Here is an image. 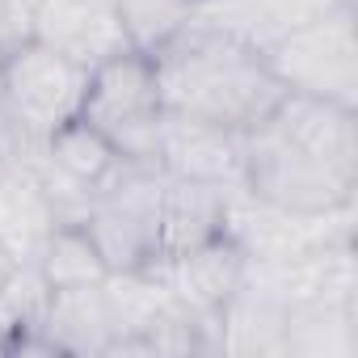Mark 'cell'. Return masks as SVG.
<instances>
[{
	"mask_svg": "<svg viewBox=\"0 0 358 358\" xmlns=\"http://www.w3.org/2000/svg\"><path fill=\"white\" fill-rule=\"evenodd\" d=\"M245 190L303 215L354 207L358 110L282 93V101L245 131Z\"/></svg>",
	"mask_w": 358,
	"mask_h": 358,
	"instance_id": "6da1fadb",
	"label": "cell"
},
{
	"mask_svg": "<svg viewBox=\"0 0 358 358\" xmlns=\"http://www.w3.org/2000/svg\"><path fill=\"white\" fill-rule=\"evenodd\" d=\"M152 72L169 114L220 122L232 131H253L287 93L262 51L199 17L152 51Z\"/></svg>",
	"mask_w": 358,
	"mask_h": 358,
	"instance_id": "7a4b0ae2",
	"label": "cell"
},
{
	"mask_svg": "<svg viewBox=\"0 0 358 358\" xmlns=\"http://www.w3.org/2000/svg\"><path fill=\"white\" fill-rule=\"evenodd\" d=\"M89 89V68L64 59L38 38L0 55V143L5 160H17L26 148H38L59 127L80 118Z\"/></svg>",
	"mask_w": 358,
	"mask_h": 358,
	"instance_id": "3957f363",
	"label": "cell"
},
{
	"mask_svg": "<svg viewBox=\"0 0 358 358\" xmlns=\"http://www.w3.org/2000/svg\"><path fill=\"white\" fill-rule=\"evenodd\" d=\"M164 97L152 72V55L122 51L89 72L80 101V122L93 127L122 160L156 164V143L164 127Z\"/></svg>",
	"mask_w": 358,
	"mask_h": 358,
	"instance_id": "277c9868",
	"label": "cell"
},
{
	"mask_svg": "<svg viewBox=\"0 0 358 358\" xmlns=\"http://www.w3.org/2000/svg\"><path fill=\"white\" fill-rule=\"evenodd\" d=\"M160 186L156 164L122 160L110 182H101L76 220L97 245L101 262L114 270H143L156 262V224H160Z\"/></svg>",
	"mask_w": 358,
	"mask_h": 358,
	"instance_id": "5b68a950",
	"label": "cell"
},
{
	"mask_svg": "<svg viewBox=\"0 0 358 358\" xmlns=\"http://www.w3.org/2000/svg\"><path fill=\"white\" fill-rule=\"evenodd\" d=\"M266 64L274 80L287 93L333 101L345 110H358V30H354V5H341L295 34H287L278 47L266 51Z\"/></svg>",
	"mask_w": 358,
	"mask_h": 358,
	"instance_id": "8992f818",
	"label": "cell"
},
{
	"mask_svg": "<svg viewBox=\"0 0 358 358\" xmlns=\"http://www.w3.org/2000/svg\"><path fill=\"white\" fill-rule=\"evenodd\" d=\"M245 266H249L245 249L228 232H220V236H211V241H203L186 253L160 257L143 270L160 282V291L173 299L177 312L207 333V350H211V324L224 312V303L232 299V291L241 287Z\"/></svg>",
	"mask_w": 358,
	"mask_h": 358,
	"instance_id": "52a82bcc",
	"label": "cell"
},
{
	"mask_svg": "<svg viewBox=\"0 0 358 358\" xmlns=\"http://www.w3.org/2000/svg\"><path fill=\"white\" fill-rule=\"evenodd\" d=\"M156 169L169 177H186V182L241 190L245 186V131L186 118V114H164Z\"/></svg>",
	"mask_w": 358,
	"mask_h": 358,
	"instance_id": "ba28073f",
	"label": "cell"
},
{
	"mask_svg": "<svg viewBox=\"0 0 358 358\" xmlns=\"http://www.w3.org/2000/svg\"><path fill=\"white\" fill-rule=\"evenodd\" d=\"M34 38L89 72L122 51H135L118 0H34Z\"/></svg>",
	"mask_w": 358,
	"mask_h": 358,
	"instance_id": "9c48e42d",
	"label": "cell"
},
{
	"mask_svg": "<svg viewBox=\"0 0 358 358\" xmlns=\"http://www.w3.org/2000/svg\"><path fill=\"white\" fill-rule=\"evenodd\" d=\"M341 5L345 0H194V17L266 55L299 26L324 17Z\"/></svg>",
	"mask_w": 358,
	"mask_h": 358,
	"instance_id": "30bf717a",
	"label": "cell"
},
{
	"mask_svg": "<svg viewBox=\"0 0 358 358\" xmlns=\"http://www.w3.org/2000/svg\"><path fill=\"white\" fill-rule=\"evenodd\" d=\"M228 194L220 186H203V182H186V177H169L160 186V224H156V262L186 253L211 236L224 232L228 220Z\"/></svg>",
	"mask_w": 358,
	"mask_h": 358,
	"instance_id": "8fae6325",
	"label": "cell"
},
{
	"mask_svg": "<svg viewBox=\"0 0 358 358\" xmlns=\"http://www.w3.org/2000/svg\"><path fill=\"white\" fill-rule=\"evenodd\" d=\"M38 333H43L47 354H110L114 320H110L106 278L89 282V287L51 291Z\"/></svg>",
	"mask_w": 358,
	"mask_h": 358,
	"instance_id": "7c38bea8",
	"label": "cell"
},
{
	"mask_svg": "<svg viewBox=\"0 0 358 358\" xmlns=\"http://www.w3.org/2000/svg\"><path fill=\"white\" fill-rule=\"evenodd\" d=\"M282 354L303 358H354L358 354V295L354 299H303L287 312Z\"/></svg>",
	"mask_w": 358,
	"mask_h": 358,
	"instance_id": "4fadbf2b",
	"label": "cell"
},
{
	"mask_svg": "<svg viewBox=\"0 0 358 358\" xmlns=\"http://www.w3.org/2000/svg\"><path fill=\"white\" fill-rule=\"evenodd\" d=\"M34 266H38V274L47 278L51 291L89 287V282H101L110 274V266L101 262L97 245L89 241V232L80 224H55L51 236L43 241V249L34 253Z\"/></svg>",
	"mask_w": 358,
	"mask_h": 358,
	"instance_id": "5bb4252c",
	"label": "cell"
},
{
	"mask_svg": "<svg viewBox=\"0 0 358 358\" xmlns=\"http://www.w3.org/2000/svg\"><path fill=\"white\" fill-rule=\"evenodd\" d=\"M118 13L131 34V47L152 55L194 17V0H118Z\"/></svg>",
	"mask_w": 358,
	"mask_h": 358,
	"instance_id": "9a60e30c",
	"label": "cell"
},
{
	"mask_svg": "<svg viewBox=\"0 0 358 358\" xmlns=\"http://www.w3.org/2000/svg\"><path fill=\"white\" fill-rule=\"evenodd\" d=\"M34 38V0H0V55Z\"/></svg>",
	"mask_w": 358,
	"mask_h": 358,
	"instance_id": "2e32d148",
	"label": "cell"
},
{
	"mask_svg": "<svg viewBox=\"0 0 358 358\" xmlns=\"http://www.w3.org/2000/svg\"><path fill=\"white\" fill-rule=\"evenodd\" d=\"M17 270H22V257L13 253V245H9V241H0V291L13 282V274H17Z\"/></svg>",
	"mask_w": 358,
	"mask_h": 358,
	"instance_id": "e0dca14e",
	"label": "cell"
},
{
	"mask_svg": "<svg viewBox=\"0 0 358 358\" xmlns=\"http://www.w3.org/2000/svg\"><path fill=\"white\" fill-rule=\"evenodd\" d=\"M5 164H9V160H5V143H0V173H5Z\"/></svg>",
	"mask_w": 358,
	"mask_h": 358,
	"instance_id": "ac0fdd59",
	"label": "cell"
},
{
	"mask_svg": "<svg viewBox=\"0 0 358 358\" xmlns=\"http://www.w3.org/2000/svg\"><path fill=\"white\" fill-rule=\"evenodd\" d=\"M345 5H354V0H345Z\"/></svg>",
	"mask_w": 358,
	"mask_h": 358,
	"instance_id": "d6986e66",
	"label": "cell"
}]
</instances>
